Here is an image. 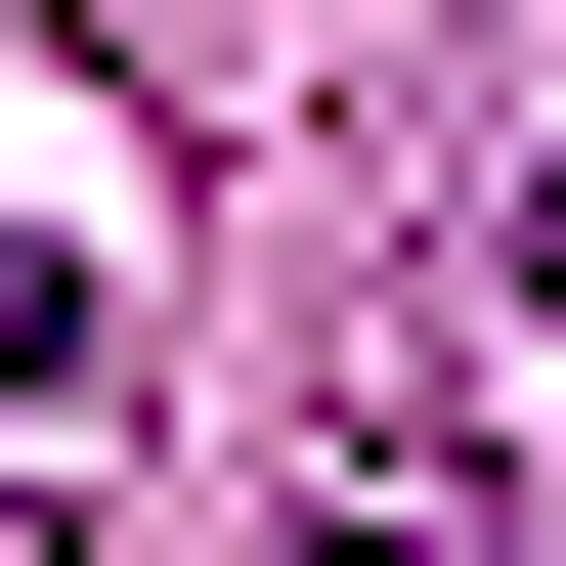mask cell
<instances>
[{
  "instance_id": "6da1fadb",
  "label": "cell",
  "mask_w": 566,
  "mask_h": 566,
  "mask_svg": "<svg viewBox=\"0 0 566 566\" xmlns=\"http://www.w3.org/2000/svg\"><path fill=\"white\" fill-rule=\"evenodd\" d=\"M305 566H480V480H436V436H349V480H305Z\"/></svg>"
},
{
  "instance_id": "7a4b0ae2",
  "label": "cell",
  "mask_w": 566,
  "mask_h": 566,
  "mask_svg": "<svg viewBox=\"0 0 566 566\" xmlns=\"http://www.w3.org/2000/svg\"><path fill=\"white\" fill-rule=\"evenodd\" d=\"M523 305H566V175H523Z\"/></svg>"
}]
</instances>
